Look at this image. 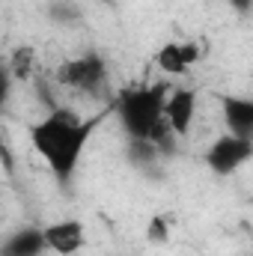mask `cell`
Wrapping results in <instances>:
<instances>
[{
    "label": "cell",
    "mask_w": 253,
    "mask_h": 256,
    "mask_svg": "<svg viewBox=\"0 0 253 256\" xmlns=\"http://www.w3.org/2000/svg\"><path fill=\"white\" fill-rule=\"evenodd\" d=\"M104 114L80 116L78 110L60 104V108L48 110L42 120H36L30 126V131H27L30 134V146L48 164V170L54 173V179L60 185H68L74 179L90 140L96 137L98 126L104 122Z\"/></svg>",
    "instance_id": "obj_1"
},
{
    "label": "cell",
    "mask_w": 253,
    "mask_h": 256,
    "mask_svg": "<svg viewBox=\"0 0 253 256\" xmlns=\"http://www.w3.org/2000/svg\"><path fill=\"white\" fill-rule=\"evenodd\" d=\"M170 98V84L158 80V84H137V86H122L110 104V110L116 114L120 128L128 140H149L158 143L170 126L164 116Z\"/></svg>",
    "instance_id": "obj_2"
},
{
    "label": "cell",
    "mask_w": 253,
    "mask_h": 256,
    "mask_svg": "<svg viewBox=\"0 0 253 256\" xmlns=\"http://www.w3.org/2000/svg\"><path fill=\"white\" fill-rule=\"evenodd\" d=\"M54 84L68 90V92H78V96L104 98L110 90V68L98 51H84V54L68 57L66 63L57 66Z\"/></svg>",
    "instance_id": "obj_3"
},
{
    "label": "cell",
    "mask_w": 253,
    "mask_h": 256,
    "mask_svg": "<svg viewBox=\"0 0 253 256\" xmlns=\"http://www.w3.org/2000/svg\"><path fill=\"white\" fill-rule=\"evenodd\" d=\"M253 158V140L248 137H238V134H220L206 152H202V161L208 167V173L214 176H232L236 170H242L248 161Z\"/></svg>",
    "instance_id": "obj_4"
},
{
    "label": "cell",
    "mask_w": 253,
    "mask_h": 256,
    "mask_svg": "<svg viewBox=\"0 0 253 256\" xmlns=\"http://www.w3.org/2000/svg\"><path fill=\"white\" fill-rule=\"evenodd\" d=\"M42 230H45L48 254H54V256H74V254H80V248L86 244V226L80 220H74V218L51 220Z\"/></svg>",
    "instance_id": "obj_5"
},
{
    "label": "cell",
    "mask_w": 253,
    "mask_h": 256,
    "mask_svg": "<svg viewBox=\"0 0 253 256\" xmlns=\"http://www.w3.org/2000/svg\"><path fill=\"white\" fill-rule=\"evenodd\" d=\"M196 90L190 86H176L170 90V98H167V108H164V116H167V126L173 128L179 137H188L194 120H196Z\"/></svg>",
    "instance_id": "obj_6"
},
{
    "label": "cell",
    "mask_w": 253,
    "mask_h": 256,
    "mask_svg": "<svg viewBox=\"0 0 253 256\" xmlns=\"http://www.w3.org/2000/svg\"><path fill=\"white\" fill-rule=\"evenodd\" d=\"M45 254H48L45 230L33 226V224L12 230L0 244V256H45Z\"/></svg>",
    "instance_id": "obj_7"
},
{
    "label": "cell",
    "mask_w": 253,
    "mask_h": 256,
    "mask_svg": "<svg viewBox=\"0 0 253 256\" xmlns=\"http://www.w3.org/2000/svg\"><path fill=\"white\" fill-rule=\"evenodd\" d=\"M220 108H224L226 131L253 140V98L250 96H224Z\"/></svg>",
    "instance_id": "obj_8"
},
{
    "label": "cell",
    "mask_w": 253,
    "mask_h": 256,
    "mask_svg": "<svg viewBox=\"0 0 253 256\" xmlns=\"http://www.w3.org/2000/svg\"><path fill=\"white\" fill-rule=\"evenodd\" d=\"M6 74H9L12 80L30 84V80L36 78V48H33V45H18V48L9 54Z\"/></svg>",
    "instance_id": "obj_9"
},
{
    "label": "cell",
    "mask_w": 253,
    "mask_h": 256,
    "mask_svg": "<svg viewBox=\"0 0 253 256\" xmlns=\"http://www.w3.org/2000/svg\"><path fill=\"white\" fill-rule=\"evenodd\" d=\"M155 66L167 74V78H182L188 72L185 54H182V42H164L155 51Z\"/></svg>",
    "instance_id": "obj_10"
},
{
    "label": "cell",
    "mask_w": 253,
    "mask_h": 256,
    "mask_svg": "<svg viewBox=\"0 0 253 256\" xmlns=\"http://www.w3.org/2000/svg\"><path fill=\"white\" fill-rule=\"evenodd\" d=\"M48 15H51V21L66 24V27H72V24H80V18H84V12L74 6V0H57V3L48 9Z\"/></svg>",
    "instance_id": "obj_11"
},
{
    "label": "cell",
    "mask_w": 253,
    "mask_h": 256,
    "mask_svg": "<svg viewBox=\"0 0 253 256\" xmlns=\"http://www.w3.org/2000/svg\"><path fill=\"white\" fill-rule=\"evenodd\" d=\"M170 232H173V226H170V218L167 214H155L146 224V242L149 244H167L170 242Z\"/></svg>",
    "instance_id": "obj_12"
},
{
    "label": "cell",
    "mask_w": 253,
    "mask_h": 256,
    "mask_svg": "<svg viewBox=\"0 0 253 256\" xmlns=\"http://www.w3.org/2000/svg\"><path fill=\"white\" fill-rule=\"evenodd\" d=\"M182 54H185V63H188V68L190 66H196L200 60H202V45L200 42H182Z\"/></svg>",
    "instance_id": "obj_13"
},
{
    "label": "cell",
    "mask_w": 253,
    "mask_h": 256,
    "mask_svg": "<svg viewBox=\"0 0 253 256\" xmlns=\"http://www.w3.org/2000/svg\"><path fill=\"white\" fill-rule=\"evenodd\" d=\"M230 6H232L236 12H250V9H253V0H230Z\"/></svg>",
    "instance_id": "obj_14"
}]
</instances>
